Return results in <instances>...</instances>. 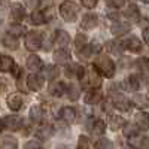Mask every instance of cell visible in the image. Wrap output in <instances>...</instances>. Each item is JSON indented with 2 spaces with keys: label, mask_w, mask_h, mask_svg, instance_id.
<instances>
[{
  "label": "cell",
  "mask_w": 149,
  "mask_h": 149,
  "mask_svg": "<svg viewBox=\"0 0 149 149\" xmlns=\"http://www.w3.org/2000/svg\"><path fill=\"white\" fill-rule=\"evenodd\" d=\"M94 69L100 74H103L104 78H112L115 74V64L106 54H100V55L95 57Z\"/></svg>",
  "instance_id": "1"
},
{
  "label": "cell",
  "mask_w": 149,
  "mask_h": 149,
  "mask_svg": "<svg viewBox=\"0 0 149 149\" xmlns=\"http://www.w3.org/2000/svg\"><path fill=\"white\" fill-rule=\"evenodd\" d=\"M78 12H79V8L74 2H64V3L60 5V15L67 22H73L76 19Z\"/></svg>",
  "instance_id": "2"
},
{
  "label": "cell",
  "mask_w": 149,
  "mask_h": 149,
  "mask_svg": "<svg viewBox=\"0 0 149 149\" xmlns=\"http://www.w3.org/2000/svg\"><path fill=\"white\" fill-rule=\"evenodd\" d=\"M82 84L84 85H88V86H93V90H97L102 84V78L100 74L94 70H85L84 76H82Z\"/></svg>",
  "instance_id": "3"
},
{
  "label": "cell",
  "mask_w": 149,
  "mask_h": 149,
  "mask_svg": "<svg viewBox=\"0 0 149 149\" xmlns=\"http://www.w3.org/2000/svg\"><path fill=\"white\" fill-rule=\"evenodd\" d=\"M42 46V36L40 33L36 31H29L26 36V48L29 51H37Z\"/></svg>",
  "instance_id": "4"
},
{
  "label": "cell",
  "mask_w": 149,
  "mask_h": 149,
  "mask_svg": "<svg viewBox=\"0 0 149 149\" xmlns=\"http://www.w3.org/2000/svg\"><path fill=\"white\" fill-rule=\"evenodd\" d=\"M27 85L31 91H40L43 86V78L39 73H30L27 76Z\"/></svg>",
  "instance_id": "5"
},
{
  "label": "cell",
  "mask_w": 149,
  "mask_h": 149,
  "mask_svg": "<svg viewBox=\"0 0 149 149\" xmlns=\"http://www.w3.org/2000/svg\"><path fill=\"white\" fill-rule=\"evenodd\" d=\"M3 127L8 130H19L22 127V118L17 115H8L3 118Z\"/></svg>",
  "instance_id": "6"
},
{
  "label": "cell",
  "mask_w": 149,
  "mask_h": 149,
  "mask_svg": "<svg viewBox=\"0 0 149 149\" xmlns=\"http://www.w3.org/2000/svg\"><path fill=\"white\" fill-rule=\"evenodd\" d=\"M112 103H113L116 109L124 110V112H127L130 109V102L121 93H112Z\"/></svg>",
  "instance_id": "7"
},
{
  "label": "cell",
  "mask_w": 149,
  "mask_h": 149,
  "mask_svg": "<svg viewBox=\"0 0 149 149\" xmlns=\"http://www.w3.org/2000/svg\"><path fill=\"white\" fill-rule=\"evenodd\" d=\"M122 45H124V48L125 49H128L130 52H133V54H139L140 51H142V48H143V45H142V42L137 39V37H128V39H125L122 42Z\"/></svg>",
  "instance_id": "8"
},
{
  "label": "cell",
  "mask_w": 149,
  "mask_h": 149,
  "mask_svg": "<svg viewBox=\"0 0 149 149\" xmlns=\"http://www.w3.org/2000/svg\"><path fill=\"white\" fill-rule=\"evenodd\" d=\"M54 42H55V46H57L58 49H64V48L70 43V36H69V33L64 31V30H58V31L55 33Z\"/></svg>",
  "instance_id": "9"
},
{
  "label": "cell",
  "mask_w": 149,
  "mask_h": 149,
  "mask_svg": "<svg viewBox=\"0 0 149 149\" xmlns=\"http://www.w3.org/2000/svg\"><path fill=\"white\" fill-rule=\"evenodd\" d=\"M6 103H8L10 110H19L21 106H22V95H19L17 93L9 94L8 98H6Z\"/></svg>",
  "instance_id": "10"
},
{
  "label": "cell",
  "mask_w": 149,
  "mask_h": 149,
  "mask_svg": "<svg viewBox=\"0 0 149 149\" xmlns=\"http://www.w3.org/2000/svg\"><path fill=\"white\" fill-rule=\"evenodd\" d=\"M134 121H136V125L139 127V130H149V115L146 112H137L134 116Z\"/></svg>",
  "instance_id": "11"
},
{
  "label": "cell",
  "mask_w": 149,
  "mask_h": 149,
  "mask_svg": "<svg viewBox=\"0 0 149 149\" xmlns=\"http://www.w3.org/2000/svg\"><path fill=\"white\" fill-rule=\"evenodd\" d=\"M107 125L112 131H118L119 128L125 127V121H124V118H121L119 115H109Z\"/></svg>",
  "instance_id": "12"
},
{
  "label": "cell",
  "mask_w": 149,
  "mask_h": 149,
  "mask_svg": "<svg viewBox=\"0 0 149 149\" xmlns=\"http://www.w3.org/2000/svg\"><path fill=\"white\" fill-rule=\"evenodd\" d=\"M131 30V26L128 22H115L113 26H112V29H110V31H112V34L113 36H124V34H127L128 31Z\"/></svg>",
  "instance_id": "13"
},
{
  "label": "cell",
  "mask_w": 149,
  "mask_h": 149,
  "mask_svg": "<svg viewBox=\"0 0 149 149\" xmlns=\"http://www.w3.org/2000/svg\"><path fill=\"white\" fill-rule=\"evenodd\" d=\"M97 21H98L97 15H94V14H85L82 21H81V27L84 30H91V29H94L97 26Z\"/></svg>",
  "instance_id": "14"
},
{
  "label": "cell",
  "mask_w": 149,
  "mask_h": 149,
  "mask_svg": "<svg viewBox=\"0 0 149 149\" xmlns=\"http://www.w3.org/2000/svg\"><path fill=\"white\" fill-rule=\"evenodd\" d=\"M133 104L143 112V109L149 107V97L145 94H134L133 95Z\"/></svg>",
  "instance_id": "15"
},
{
  "label": "cell",
  "mask_w": 149,
  "mask_h": 149,
  "mask_svg": "<svg viewBox=\"0 0 149 149\" xmlns=\"http://www.w3.org/2000/svg\"><path fill=\"white\" fill-rule=\"evenodd\" d=\"M48 93L51 95H54V97H61L66 93V85L63 82H52L48 86Z\"/></svg>",
  "instance_id": "16"
},
{
  "label": "cell",
  "mask_w": 149,
  "mask_h": 149,
  "mask_svg": "<svg viewBox=\"0 0 149 149\" xmlns=\"http://www.w3.org/2000/svg\"><path fill=\"white\" fill-rule=\"evenodd\" d=\"M10 17L15 21L24 19V17H26V9H24V6L19 5V3H14L10 6Z\"/></svg>",
  "instance_id": "17"
},
{
  "label": "cell",
  "mask_w": 149,
  "mask_h": 149,
  "mask_svg": "<svg viewBox=\"0 0 149 149\" xmlns=\"http://www.w3.org/2000/svg\"><path fill=\"white\" fill-rule=\"evenodd\" d=\"M27 67H29V70L37 73V72L43 67V63H42V60L37 57L36 54H31V55L27 58Z\"/></svg>",
  "instance_id": "18"
},
{
  "label": "cell",
  "mask_w": 149,
  "mask_h": 149,
  "mask_svg": "<svg viewBox=\"0 0 149 149\" xmlns=\"http://www.w3.org/2000/svg\"><path fill=\"white\" fill-rule=\"evenodd\" d=\"M84 73H85L84 67H81V66H78V64H69V66L66 67V76H67V78L78 76L79 79H82Z\"/></svg>",
  "instance_id": "19"
},
{
  "label": "cell",
  "mask_w": 149,
  "mask_h": 149,
  "mask_svg": "<svg viewBox=\"0 0 149 149\" xmlns=\"http://www.w3.org/2000/svg\"><path fill=\"white\" fill-rule=\"evenodd\" d=\"M100 98H102V93L100 91L98 90H90L84 95V102L86 104H95V103L100 102Z\"/></svg>",
  "instance_id": "20"
},
{
  "label": "cell",
  "mask_w": 149,
  "mask_h": 149,
  "mask_svg": "<svg viewBox=\"0 0 149 149\" xmlns=\"http://www.w3.org/2000/svg\"><path fill=\"white\" fill-rule=\"evenodd\" d=\"M69 60H70V54L66 51V49H57V51L54 52V61L60 66L66 64Z\"/></svg>",
  "instance_id": "21"
},
{
  "label": "cell",
  "mask_w": 149,
  "mask_h": 149,
  "mask_svg": "<svg viewBox=\"0 0 149 149\" xmlns=\"http://www.w3.org/2000/svg\"><path fill=\"white\" fill-rule=\"evenodd\" d=\"M2 43L5 48L8 49H18L19 46V42H18V37H14V36H10L9 33L3 36V39H2Z\"/></svg>",
  "instance_id": "22"
},
{
  "label": "cell",
  "mask_w": 149,
  "mask_h": 149,
  "mask_svg": "<svg viewBox=\"0 0 149 149\" xmlns=\"http://www.w3.org/2000/svg\"><path fill=\"white\" fill-rule=\"evenodd\" d=\"M60 116H61V119L66 121V122H73V121H74V118H76V112H74V109H73V107L66 106V107L61 109Z\"/></svg>",
  "instance_id": "23"
},
{
  "label": "cell",
  "mask_w": 149,
  "mask_h": 149,
  "mask_svg": "<svg viewBox=\"0 0 149 149\" xmlns=\"http://www.w3.org/2000/svg\"><path fill=\"white\" fill-rule=\"evenodd\" d=\"M97 51H98V48L95 45H85L82 49H79V51H78V55H79V58H90Z\"/></svg>",
  "instance_id": "24"
},
{
  "label": "cell",
  "mask_w": 149,
  "mask_h": 149,
  "mask_svg": "<svg viewBox=\"0 0 149 149\" xmlns=\"http://www.w3.org/2000/svg\"><path fill=\"white\" fill-rule=\"evenodd\" d=\"M43 109L40 107V106H37V104H34L31 109H30V119L33 121V122H42V119H43Z\"/></svg>",
  "instance_id": "25"
},
{
  "label": "cell",
  "mask_w": 149,
  "mask_h": 149,
  "mask_svg": "<svg viewBox=\"0 0 149 149\" xmlns=\"http://www.w3.org/2000/svg\"><path fill=\"white\" fill-rule=\"evenodd\" d=\"M15 67V63L14 60H12L10 57L8 55H2V60H0V69H2V72H12V69Z\"/></svg>",
  "instance_id": "26"
},
{
  "label": "cell",
  "mask_w": 149,
  "mask_h": 149,
  "mask_svg": "<svg viewBox=\"0 0 149 149\" xmlns=\"http://www.w3.org/2000/svg\"><path fill=\"white\" fill-rule=\"evenodd\" d=\"M18 140L12 136H3L2 137V149H17Z\"/></svg>",
  "instance_id": "27"
},
{
  "label": "cell",
  "mask_w": 149,
  "mask_h": 149,
  "mask_svg": "<svg viewBox=\"0 0 149 149\" xmlns=\"http://www.w3.org/2000/svg\"><path fill=\"white\" fill-rule=\"evenodd\" d=\"M124 15H125L128 19H131V21H137L139 19V9H137V6H136L134 3L128 5L125 12H124Z\"/></svg>",
  "instance_id": "28"
},
{
  "label": "cell",
  "mask_w": 149,
  "mask_h": 149,
  "mask_svg": "<svg viewBox=\"0 0 149 149\" xmlns=\"http://www.w3.org/2000/svg\"><path fill=\"white\" fill-rule=\"evenodd\" d=\"M124 134H125V137L128 139H134L139 136V127L134 125V124H125V127H124Z\"/></svg>",
  "instance_id": "29"
},
{
  "label": "cell",
  "mask_w": 149,
  "mask_h": 149,
  "mask_svg": "<svg viewBox=\"0 0 149 149\" xmlns=\"http://www.w3.org/2000/svg\"><path fill=\"white\" fill-rule=\"evenodd\" d=\"M31 22L34 24V26H43V24L46 22V17L42 10H33L31 14Z\"/></svg>",
  "instance_id": "30"
},
{
  "label": "cell",
  "mask_w": 149,
  "mask_h": 149,
  "mask_svg": "<svg viewBox=\"0 0 149 149\" xmlns=\"http://www.w3.org/2000/svg\"><path fill=\"white\" fill-rule=\"evenodd\" d=\"M9 34L14 36V37H18V36H22L24 31H26V27L21 26V24H12V26L9 27Z\"/></svg>",
  "instance_id": "31"
},
{
  "label": "cell",
  "mask_w": 149,
  "mask_h": 149,
  "mask_svg": "<svg viewBox=\"0 0 149 149\" xmlns=\"http://www.w3.org/2000/svg\"><path fill=\"white\" fill-rule=\"evenodd\" d=\"M106 130V124L103 119H94V124H93V133L94 134H103Z\"/></svg>",
  "instance_id": "32"
},
{
  "label": "cell",
  "mask_w": 149,
  "mask_h": 149,
  "mask_svg": "<svg viewBox=\"0 0 149 149\" xmlns=\"http://www.w3.org/2000/svg\"><path fill=\"white\" fill-rule=\"evenodd\" d=\"M136 66H137V69L143 73V74H149V60L148 58H139L137 63H136Z\"/></svg>",
  "instance_id": "33"
},
{
  "label": "cell",
  "mask_w": 149,
  "mask_h": 149,
  "mask_svg": "<svg viewBox=\"0 0 149 149\" xmlns=\"http://www.w3.org/2000/svg\"><path fill=\"white\" fill-rule=\"evenodd\" d=\"M69 98L70 100H73V102H76L78 98H79V95H81V91H79V88L74 84H70L69 85Z\"/></svg>",
  "instance_id": "34"
},
{
  "label": "cell",
  "mask_w": 149,
  "mask_h": 149,
  "mask_svg": "<svg viewBox=\"0 0 149 149\" xmlns=\"http://www.w3.org/2000/svg\"><path fill=\"white\" fill-rule=\"evenodd\" d=\"M95 149H113V143H112L109 139H100L95 142Z\"/></svg>",
  "instance_id": "35"
},
{
  "label": "cell",
  "mask_w": 149,
  "mask_h": 149,
  "mask_svg": "<svg viewBox=\"0 0 149 149\" xmlns=\"http://www.w3.org/2000/svg\"><path fill=\"white\" fill-rule=\"evenodd\" d=\"M58 76V69L55 67V66H48V67H45V78H48L49 81L51 79H54V78H57Z\"/></svg>",
  "instance_id": "36"
},
{
  "label": "cell",
  "mask_w": 149,
  "mask_h": 149,
  "mask_svg": "<svg viewBox=\"0 0 149 149\" xmlns=\"http://www.w3.org/2000/svg\"><path fill=\"white\" fill-rule=\"evenodd\" d=\"M85 42H86V36L85 34H76V40H74V45H76L78 49H82L85 46Z\"/></svg>",
  "instance_id": "37"
},
{
  "label": "cell",
  "mask_w": 149,
  "mask_h": 149,
  "mask_svg": "<svg viewBox=\"0 0 149 149\" xmlns=\"http://www.w3.org/2000/svg\"><path fill=\"white\" fill-rule=\"evenodd\" d=\"M128 82H130V85H128L130 90L136 91V90L140 88V82H139V79L136 78V76H130V78H128Z\"/></svg>",
  "instance_id": "38"
},
{
  "label": "cell",
  "mask_w": 149,
  "mask_h": 149,
  "mask_svg": "<svg viewBox=\"0 0 149 149\" xmlns=\"http://www.w3.org/2000/svg\"><path fill=\"white\" fill-rule=\"evenodd\" d=\"M78 149H90L88 137H85V136H79V143H78Z\"/></svg>",
  "instance_id": "39"
},
{
  "label": "cell",
  "mask_w": 149,
  "mask_h": 149,
  "mask_svg": "<svg viewBox=\"0 0 149 149\" xmlns=\"http://www.w3.org/2000/svg\"><path fill=\"white\" fill-rule=\"evenodd\" d=\"M106 5H107L109 8H116V9H119V8H122L125 3H124L122 0H107Z\"/></svg>",
  "instance_id": "40"
},
{
  "label": "cell",
  "mask_w": 149,
  "mask_h": 149,
  "mask_svg": "<svg viewBox=\"0 0 149 149\" xmlns=\"http://www.w3.org/2000/svg\"><path fill=\"white\" fill-rule=\"evenodd\" d=\"M82 6L88 8V9H93V8L97 6V0H82Z\"/></svg>",
  "instance_id": "41"
},
{
  "label": "cell",
  "mask_w": 149,
  "mask_h": 149,
  "mask_svg": "<svg viewBox=\"0 0 149 149\" xmlns=\"http://www.w3.org/2000/svg\"><path fill=\"white\" fill-rule=\"evenodd\" d=\"M26 149H42V148H40V145L37 143V142L30 140V142H27V143H26Z\"/></svg>",
  "instance_id": "42"
},
{
  "label": "cell",
  "mask_w": 149,
  "mask_h": 149,
  "mask_svg": "<svg viewBox=\"0 0 149 149\" xmlns=\"http://www.w3.org/2000/svg\"><path fill=\"white\" fill-rule=\"evenodd\" d=\"M143 40H145V42L149 45V27L143 30Z\"/></svg>",
  "instance_id": "43"
},
{
  "label": "cell",
  "mask_w": 149,
  "mask_h": 149,
  "mask_svg": "<svg viewBox=\"0 0 149 149\" xmlns=\"http://www.w3.org/2000/svg\"><path fill=\"white\" fill-rule=\"evenodd\" d=\"M122 149H136V148H133L131 145H125V146H124Z\"/></svg>",
  "instance_id": "44"
}]
</instances>
